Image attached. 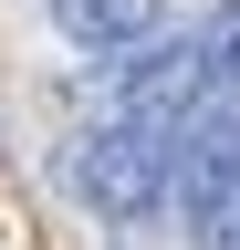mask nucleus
<instances>
[{"label": "nucleus", "mask_w": 240, "mask_h": 250, "mask_svg": "<svg viewBox=\"0 0 240 250\" xmlns=\"http://www.w3.org/2000/svg\"><path fill=\"white\" fill-rule=\"evenodd\" d=\"M167 177H177V136H157V125H73L63 136V188L84 219H105V229H136V219L167 208Z\"/></svg>", "instance_id": "1"}, {"label": "nucleus", "mask_w": 240, "mask_h": 250, "mask_svg": "<svg viewBox=\"0 0 240 250\" xmlns=\"http://www.w3.org/2000/svg\"><path fill=\"white\" fill-rule=\"evenodd\" d=\"M167 198L188 208V250H240V125H188L177 136V177Z\"/></svg>", "instance_id": "2"}, {"label": "nucleus", "mask_w": 240, "mask_h": 250, "mask_svg": "<svg viewBox=\"0 0 240 250\" xmlns=\"http://www.w3.org/2000/svg\"><path fill=\"white\" fill-rule=\"evenodd\" d=\"M52 31H63L73 52L115 62V52H136V42L167 31V0H52Z\"/></svg>", "instance_id": "3"}, {"label": "nucleus", "mask_w": 240, "mask_h": 250, "mask_svg": "<svg viewBox=\"0 0 240 250\" xmlns=\"http://www.w3.org/2000/svg\"><path fill=\"white\" fill-rule=\"evenodd\" d=\"M198 52H209V125H240V0L198 21Z\"/></svg>", "instance_id": "4"}]
</instances>
